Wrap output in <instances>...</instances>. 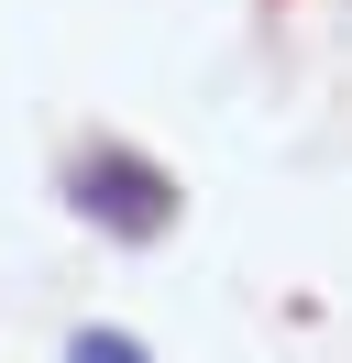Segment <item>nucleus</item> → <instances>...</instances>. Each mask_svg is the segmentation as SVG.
Listing matches in <instances>:
<instances>
[{
	"instance_id": "obj_1",
	"label": "nucleus",
	"mask_w": 352,
	"mask_h": 363,
	"mask_svg": "<svg viewBox=\"0 0 352 363\" xmlns=\"http://www.w3.org/2000/svg\"><path fill=\"white\" fill-rule=\"evenodd\" d=\"M77 209H88L99 231H121V242H154V231L176 220V187L154 177L143 155H88V165H77Z\"/></svg>"
},
{
	"instance_id": "obj_2",
	"label": "nucleus",
	"mask_w": 352,
	"mask_h": 363,
	"mask_svg": "<svg viewBox=\"0 0 352 363\" xmlns=\"http://www.w3.org/2000/svg\"><path fill=\"white\" fill-rule=\"evenodd\" d=\"M66 363H143V341H121V330H77V341H66Z\"/></svg>"
}]
</instances>
